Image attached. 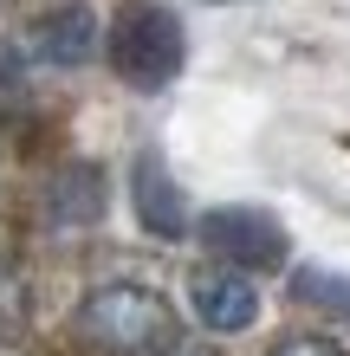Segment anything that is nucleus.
Here are the masks:
<instances>
[{
  "mask_svg": "<svg viewBox=\"0 0 350 356\" xmlns=\"http://www.w3.org/2000/svg\"><path fill=\"white\" fill-rule=\"evenodd\" d=\"M182 58H189V33L162 0H123L111 13V65L130 91H162L175 85Z\"/></svg>",
  "mask_w": 350,
  "mask_h": 356,
  "instance_id": "obj_1",
  "label": "nucleus"
},
{
  "mask_svg": "<svg viewBox=\"0 0 350 356\" xmlns=\"http://www.w3.org/2000/svg\"><path fill=\"white\" fill-rule=\"evenodd\" d=\"M78 330L111 356H156V350H169L182 337L169 298L150 291V285H97L78 305Z\"/></svg>",
  "mask_w": 350,
  "mask_h": 356,
  "instance_id": "obj_2",
  "label": "nucleus"
},
{
  "mask_svg": "<svg viewBox=\"0 0 350 356\" xmlns=\"http://www.w3.org/2000/svg\"><path fill=\"white\" fill-rule=\"evenodd\" d=\"M201 246H208L221 266H240V272L285 266V227L266 214V207H208V214H201Z\"/></svg>",
  "mask_w": 350,
  "mask_h": 356,
  "instance_id": "obj_3",
  "label": "nucleus"
},
{
  "mask_svg": "<svg viewBox=\"0 0 350 356\" xmlns=\"http://www.w3.org/2000/svg\"><path fill=\"white\" fill-rule=\"evenodd\" d=\"M130 207H136V227L156 234V240H182L189 234V201H182L169 162H162L156 149H143L130 162Z\"/></svg>",
  "mask_w": 350,
  "mask_h": 356,
  "instance_id": "obj_4",
  "label": "nucleus"
},
{
  "mask_svg": "<svg viewBox=\"0 0 350 356\" xmlns=\"http://www.w3.org/2000/svg\"><path fill=\"white\" fill-rule=\"evenodd\" d=\"M189 305H195V318L208 330H221V337H234V330H246L260 318V291H253V279H246L240 266H201L189 279Z\"/></svg>",
  "mask_w": 350,
  "mask_h": 356,
  "instance_id": "obj_5",
  "label": "nucleus"
},
{
  "mask_svg": "<svg viewBox=\"0 0 350 356\" xmlns=\"http://www.w3.org/2000/svg\"><path fill=\"white\" fill-rule=\"evenodd\" d=\"M33 52L46 58V65H85V58L97 52V13L85 7V0L52 7V13L33 26Z\"/></svg>",
  "mask_w": 350,
  "mask_h": 356,
  "instance_id": "obj_6",
  "label": "nucleus"
},
{
  "mask_svg": "<svg viewBox=\"0 0 350 356\" xmlns=\"http://www.w3.org/2000/svg\"><path fill=\"white\" fill-rule=\"evenodd\" d=\"M97 207H104V188H97V169H91V162L65 169V175L52 181V195H46L52 227H91V220H97Z\"/></svg>",
  "mask_w": 350,
  "mask_h": 356,
  "instance_id": "obj_7",
  "label": "nucleus"
},
{
  "mask_svg": "<svg viewBox=\"0 0 350 356\" xmlns=\"http://www.w3.org/2000/svg\"><path fill=\"white\" fill-rule=\"evenodd\" d=\"M292 298L331 311V318H350V279H344V272H331V266H299V272H292Z\"/></svg>",
  "mask_w": 350,
  "mask_h": 356,
  "instance_id": "obj_8",
  "label": "nucleus"
},
{
  "mask_svg": "<svg viewBox=\"0 0 350 356\" xmlns=\"http://www.w3.org/2000/svg\"><path fill=\"white\" fill-rule=\"evenodd\" d=\"M19 318H26V291H19V272L0 266V337H13Z\"/></svg>",
  "mask_w": 350,
  "mask_h": 356,
  "instance_id": "obj_9",
  "label": "nucleus"
},
{
  "mask_svg": "<svg viewBox=\"0 0 350 356\" xmlns=\"http://www.w3.org/2000/svg\"><path fill=\"white\" fill-rule=\"evenodd\" d=\"M273 356H344L337 343H324V337H285Z\"/></svg>",
  "mask_w": 350,
  "mask_h": 356,
  "instance_id": "obj_10",
  "label": "nucleus"
},
{
  "mask_svg": "<svg viewBox=\"0 0 350 356\" xmlns=\"http://www.w3.org/2000/svg\"><path fill=\"white\" fill-rule=\"evenodd\" d=\"M156 356H214V350H208V343H189V337H175L169 350H156Z\"/></svg>",
  "mask_w": 350,
  "mask_h": 356,
  "instance_id": "obj_11",
  "label": "nucleus"
}]
</instances>
